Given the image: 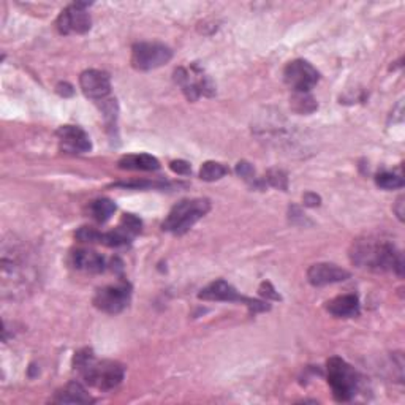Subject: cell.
<instances>
[{
	"label": "cell",
	"instance_id": "obj_18",
	"mask_svg": "<svg viewBox=\"0 0 405 405\" xmlns=\"http://www.w3.org/2000/svg\"><path fill=\"white\" fill-rule=\"evenodd\" d=\"M87 211H89V216L94 220H97L100 224H105L116 212V204L111 200H108V198H100V200L92 201Z\"/></svg>",
	"mask_w": 405,
	"mask_h": 405
},
{
	"label": "cell",
	"instance_id": "obj_28",
	"mask_svg": "<svg viewBox=\"0 0 405 405\" xmlns=\"http://www.w3.org/2000/svg\"><path fill=\"white\" fill-rule=\"evenodd\" d=\"M57 92L64 95V97H70V95H73V87L67 83H61L57 84Z\"/></svg>",
	"mask_w": 405,
	"mask_h": 405
},
{
	"label": "cell",
	"instance_id": "obj_27",
	"mask_svg": "<svg viewBox=\"0 0 405 405\" xmlns=\"http://www.w3.org/2000/svg\"><path fill=\"white\" fill-rule=\"evenodd\" d=\"M260 293L263 294V296H266V298H271V299H281V296L276 293V290L272 289V285L269 282H264L261 284L260 286Z\"/></svg>",
	"mask_w": 405,
	"mask_h": 405
},
{
	"label": "cell",
	"instance_id": "obj_20",
	"mask_svg": "<svg viewBox=\"0 0 405 405\" xmlns=\"http://www.w3.org/2000/svg\"><path fill=\"white\" fill-rule=\"evenodd\" d=\"M375 182L377 186L385 189V190H396V189H402L404 187V179L401 176H397L394 173H380L377 178H375Z\"/></svg>",
	"mask_w": 405,
	"mask_h": 405
},
{
	"label": "cell",
	"instance_id": "obj_2",
	"mask_svg": "<svg viewBox=\"0 0 405 405\" xmlns=\"http://www.w3.org/2000/svg\"><path fill=\"white\" fill-rule=\"evenodd\" d=\"M75 371L84 379L87 385L100 389V391H109L119 386L124 380L125 369L117 361H99L94 351L89 349L79 350L73 358Z\"/></svg>",
	"mask_w": 405,
	"mask_h": 405
},
{
	"label": "cell",
	"instance_id": "obj_5",
	"mask_svg": "<svg viewBox=\"0 0 405 405\" xmlns=\"http://www.w3.org/2000/svg\"><path fill=\"white\" fill-rule=\"evenodd\" d=\"M174 81L190 101L198 100L201 95L211 97V95L216 94V87L212 84V81L196 65H191L189 69L179 67L174 71Z\"/></svg>",
	"mask_w": 405,
	"mask_h": 405
},
{
	"label": "cell",
	"instance_id": "obj_17",
	"mask_svg": "<svg viewBox=\"0 0 405 405\" xmlns=\"http://www.w3.org/2000/svg\"><path fill=\"white\" fill-rule=\"evenodd\" d=\"M119 168L134 169V171H156L160 168V161L149 154H134V156H124L119 160Z\"/></svg>",
	"mask_w": 405,
	"mask_h": 405
},
{
	"label": "cell",
	"instance_id": "obj_13",
	"mask_svg": "<svg viewBox=\"0 0 405 405\" xmlns=\"http://www.w3.org/2000/svg\"><path fill=\"white\" fill-rule=\"evenodd\" d=\"M350 277V272L333 263H315L307 271V281L314 286H325L329 284L344 282Z\"/></svg>",
	"mask_w": 405,
	"mask_h": 405
},
{
	"label": "cell",
	"instance_id": "obj_19",
	"mask_svg": "<svg viewBox=\"0 0 405 405\" xmlns=\"http://www.w3.org/2000/svg\"><path fill=\"white\" fill-rule=\"evenodd\" d=\"M228 173H230V169L219 161H206L200 169V178L206 182H214L222 179Z\"/></svg>",
	"mask_w": 405,
	"mask_h": 405
},
{
	"label": "cell",
	"instance_id": "obj_22",
	"mask_svg": "<svg viewBox=\"0 0 405 405\" xmlns=\"http://www.w3.org/2000/svg\"><path fill=\"white\" fill-rule=\"evenodd\" d=\"M119 225L124 228L125 231H129L131 236H136V234L141 231L143 222L136 216H134V214H124Z\"/></svg>",
	"mask_w": 405,
	"mask_h": 405
},
{
	"label": "cell",
	"instance_id": "obj_16",
	"mask_svg": "<svg viewBox=\"0 0 405 405\" xmlns=\"http://www.w3.org/2000/svg\"><path fill=\"white\" fill-rule=\"evenodd\" d=\"M54 402L57 404H92L94 399L78 381H71L61 391L56 393Z\"/></svg>",
	"mask_w": 405,
	"mask_h": 405
},
{
	"label": "cell",
	"instance_id": "obj_15",
	"mask_svg": "<svg viewBox=\"0 0 405 405\" xmlns=\"http://www.w3.org/2000/svg\"><path fill=\"white\" fill-rule=\"evenodd\" d=\"M326 309L337 319H353L359 315V299L355 294H342V296L329 301Z\"/></svg>",
	"mask_w": 405,
	"mask_h": 405
},
{
	"label": "cell",
	"instance_id": "obj_11",
	"mask_svg": "<svg viewBox=\"0 0 405 405\" xmlns=\"http://www.w3.org/2000/svg\"><path fill=\"white\" fill-rule=\"evenodd\" d=\"M61 149L69 154H86L92 149V141L86 131L76 125H62L57 130Z\"/></svg>",
	"mask_w": 405,
	"mask_h": 405
},
{
	"label": "cell",
	"instance_id": "obj_21",
	"mask_svg": "<svg viewBox=\"0 0 405 405\" xmlns=\"http://www.w3.org/2000/svg\"><path fill=\"white\" fill-rule=\"evenodd\" d=\"M293 106L298 113H312L316 109V103L312 97H309L306 94H298L296 97L293 99Z\"/></svg>",
	"mask_w": 405,
	"mask_h": 405
},
{
	"label": "cell",
	"instance_id": "obj_14",
	"mask_svg": "<svg viewBox=\"0 0 405 405\" xmlns=\"http://www.w3.org/2000/svg\"><path fill=\"white\" fill-rule=\"evenodd\" d=\"M70 264L78 271L91 272V274H99L105 271V259L95 250L89 249H78L70 256Z\"/></svg>",
	"mask_w": 405,
	"mask_h": 405
},
{
	"label": "cell",
	"instance_id": "obj_7",
	"mask_svg": "<svg viewBox=\"0 0 405 405\" xmlns=\"http://www.w3.org/2000/svg\"><path fill=\"white\" fill-rule=\"evenodd\" d=\"M198 298L204 299V301H225V303H244L250 311L252 312H263V311H269V306L261 303V301H255L242 296L236 291L233 285H230L228 282L222 281H216L209 284L208 286H204L201 290V293L198 294Z\"/></svg>",
	"mask_w": 405,
	"mask_h": 405
},
{
	"label": "cell",
	"instance_id": "obj_9",
	"mask_svg": "<svg viewBox=\"0 0 405 405\" xmlns=\"http://www.w3.org/2000/svg\"><path fill=\"white\" fill-rule=\"evenodd\" d=\"M284 79L289 87L296 94H307L316 86L320 79V73L311 64L303 59L293 61L284 70Z\"/></svg>",
	"mask_w": 405,
	"mask_h": 405
},
{
	"label": "cell",
	"instance_id": "obj_10",
	"mask_svg": "<svg viewBox=\"0 0 405 405\" xmlns=\"http://www.w3.org/2000/svg\"><path fill=\"white\" fill-rule=\"evenodd\" d=\"M87 6L89 4H71L67 9L62 10L56 21L57 31L62 35H71V34H86L91 31L92 19L91 14L87 13Z\"/></svg>",
	"mask_w": 405,
	"mask_h": 405
},
{
	"label": "cell",
	"instance_id": "obj_8",
	"mask_svg": "<svg viewBox=\"0 0 405 405\" xmlns=\"http://www.w3.org/2000/svg\"><path fill=\"white\" fill-rule=\"evenodd\" d=\"M130 298H131L130 285L121 282L117 285H108L97 290V293H95L94 296V306L101 312L116 315L121 314L124 309L129 306Z\"/></svg>",
	"mask_w": 405,
	"mask_h": 405
},
{
	"label": "cell",
	"instance_id": "obj_26",
	"mask_svg": "<svg viewBox=\"0 0 405 405\" xmlns=\"http://www.w3.org/2000/svg\"><path fill=\"white\" fill-rule=\"evenodd\" d=\"M169 166H171L174 173L182 174V176H187V174L191 173V166L186 160H174V161H171V164H169Z\"/></svg>",
	"mask_w": 405,
	"mask_h": 405
},
{
	"label": "cell",
	"instance_id": "obj_25",
	"mask_svg": "<svg viewBox=\"0 0 405 405\" xmlns=\"http://www.w3.org/2000/svg\"><path fill=\"white\" fill-rule=\"evenodd\" d=\"M271 186H274V187H279V189H286V176L282 173V171H271L268 174V178Z\"/></svg>",
	"mask_w": 405,
	"mask_h": 405
},
{
	"label": "cell",
	"instance_id": "obj_29",
	"mask_svg": "<svg viewBox=\"0 0 405 405\" xmlns=\"http://www.w3.org/2000/svg\"><path fill=\"white\" fill-rule=\"evenodd\" d=\"M304 203L307 206H319L320 204V196L315 194H306L304 195Z\"/></svg>",
	"mask_w": 405,
	"mask_h": 405
},
{
	"label": "cell",
	"instance_id": "obj_24",
	"mask_svg": "<svg viewBox=\"0 0 405 405\" xmlns=\"http://www.w3.org/2000/svg\"><path fill=\"white\" fill-rule=\"evenodd\" d=\"M236 173L246 181H254L255 179V169L254 166L247 164V161H239L236 165Z\"/></svg>",
	"mask_w": 405,
	"mask_h": 405
},
{
	"label": "cell",
	"instance_id": "obj_3",
	"mask_svg": "<svg viewBox=\"0 0 405 405\" xmlns=\"http://www.w3.org/2000/svg\"><path fill=\"white\" fill-rule=\"evenodd\" d=\"M211 211V201L206 198L184 200L169 211L165 222L161 224L164 231L173 234H184Z\"/></svg>",
	"mask_w": 405,
	"mask_h": 405
},
{
	"label": "cell",
	"instance_id": "obj_12",
	"mask_svg": "<svg viewBox=\"0 0 405 405\" xmlns=\"http://www.w3.org/2000/svg\"><path fill=\"white\" fill-rule=\"evenodd\" d=\"M81 91L92 100H103L111 92V79L106 71L86 70L79 76Z\"/></svg>",
	"mask_w": 405,
	"mask_h": 405
},
{
	"label": "cell",
	"instance_id": "obj_23",
	"mask_svg": "<svg viewBox=\"0 0 405 405\" xmlns=\"http://www.w3.org/2000/svg\"><path fill=\"white\" fill-rule=\"evenodd\" d=\"M99 238H100V231L89 226L79 228L76 233V239H79L81 242H99Z\"/></svg>",
	"mask_w": 405,
	"mask_h": 405
},
{
	"label": "cell",
	"instance_id": "obj_1",
	"mask_svg": "<svg viewBox=\"0 0 405 405\" xmlns=\"http://www.w3.org/2000/svg\"><path fill=\"white\" fill-rule=\"evenodd\" d=\"M350 259L358 268L371 271H394L402 276L404 260L402 254L396 249L393 242L381 238L367 236L353 242Z\"/></svg>",
	"mask_w": 405,
	"mask_h": 405
},
{
	"label": "cell",
	"instance_id": "obj_6",
	"mask_svg": "<svg viewBox=\"0 0 405 405\" xmlns=\"http://www.w3.org/2000/svg\"><path fill=\"white\" fill-rule=\"evenodd\" d=\"M173 51L161 43H136L131 49V65L136 70H154L168 64Z\"/></svg>",
	"mask_w": 405,
	"mask_h": 405
},
{
	"label": "cell",
	"instance_id": "obj_4",
	"mask_svg": "<svg viewBox=\"0 0 405 405\" xmlns=\"http://www.w3.org/2000/svg\"><path fill=\"white\" fill-rule=\"evenodd\" d=\"M328 383L333 389L334 399L339 402H349L355 397L359 388V375L342 358L333 356L328 359Z\"/></svg>",
	"mask_w": 405,
	"mask_h": 405
}]
</instances>
